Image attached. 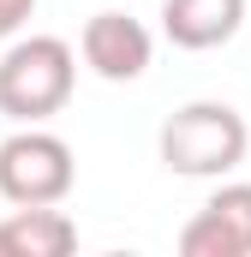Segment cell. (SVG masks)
<instances>
[{"mask_svg": "<svg viewBox=\"0 0 251 257\" xmlns=\"http://www.w3.org/2000/svg\"><path fill=\"white\" fill-rule=\"evenodd\" d=\"M162 168L180 180H227L251 150V126L233 102H186L156 132Z\"/></svg>", "mask_w": 251, "mask_h": 257, "instance_id": "1", "label": "cell"}, {"mask_svg": "<svg viewBox=\"0 0 251 257\" xmlns=\"http://www.w3.org/2000/svg\"><path fill=\"white\" fill-rule=\"evenodd\" d=\"M78 90V48L66 36H18L0 54V114L18 126H48Z\"/></svg>", "mask_w": 251, "mask_h": 257, "instance_id": "2", "label": "cell"}, {"mask_svg": "<svg viewBox=\"0 0 251 257\" xmlns=\"http://www.w3.org/2000/svg\"><path fill=\"white\" fill-rule=\"evenodd\" d=\"M78 186V156L60 132L48 126H18L0 138V197L12 209H36V203H66Z\"/></svg>", "mask_w": 251, "mask_h": 257, "instance_id": "3", "label": "cell"}, {"mask_svg": "<svg viewBox=\"0 0 251 257\" xmlns=\"http://www.w3.org/2000/svg\"><path fill=\"white\" fill-rule=\"evenodd\" d=\"M180 257H251V180H215L203 209L180 227Z\"/></svg>", "mask_w": 251, "mask_h": 257, "instance_id": "4", "label": "cell"}, {"mask_svg": "<svg viewBox=\"0 0 251 257\" xmlns=\"http://www.w3.org/2000/svg\"><path fill=\"white\" fill-rule=\"evenodd\" d=\"M78 54H84V66H90L96 78L132 84V78H144L150 60H156V36H150L132 12H96V18L84 24V36H78Z\"/></svg>", "mask_w": 251, "mask_h": 257, "instance_id": "5", "label": "cell"}, {"mask_svg": "<svg viewBox=\"0 0 251 257\" xmlns=\"http://www.w3.org/2000/svg\"><path fill=\"white\" fill-rule=\"evenodd\" d=\"M239 24H245V0H162V36L186 54L233 42Z\"/></svg>", "mask_w": 251, "mask_h": 257, "instance_id": "6", "label": "cell"}, {"mask_svg": "<svg viewBox=\"0 0 251 257\" xmlns=\"http://www.w3.org/2000/svg\"><path fill=\"white\" fill-rule=\"evenodd\" d=\"M0 251H12V257H66V251H78V221L60 203L12 209V215H0Z\"/></svg>", "mask_w": 251, "mask_h": 257, "instance_id": "7", "label": "cell"}, {"mask_svg": "<svg viewBox=\"0 0 251 257\" xmlns=\"http://www.w3.org/2000/svg\"><path fill=\"white\" fill-rule=\"evenodd\" d=\"M30 12H36V0H0V42H12L30 24Z\"/></svg>", "mask_w": 251, "mask_h": 257, "instance_id": "8", "label": "cell"}]
</instances>
